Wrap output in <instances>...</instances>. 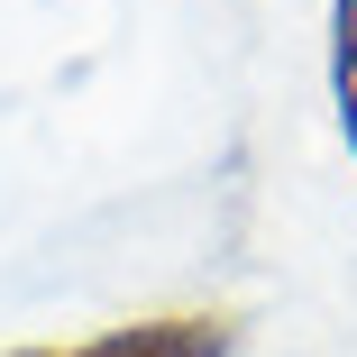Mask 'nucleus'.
Returning <instances> with one entry per match:
<instances>
[{"mask_svg": "<svg viewBox=\"0 0 357 357\" xmlns=\"http://www.w3.org/2000/svg\"><path fill=\"white\" fill-rule=\"evenodd\" d=\"M229 348H238V321L220 312H156V321H119L64 348H0V357H229Z\"/></svg>", "mask_w": 357, "mask_h": 357, "instance_id": "obj_1", "label": "nucleus"}, {"mask_svg": "<svg viewBox=\"0 0 357 357\" xmlns=\"http://www.w3.org/2000/svg\"><path fill=\"white\" fill-rule=\"evenodd\" d=\"M330 110L357 156V0H330Z\"/></svg>", "mask_w": 357, "mask_h": 357, "instance_id": "obj_2", "label": "nucleus"}]
</instances>
